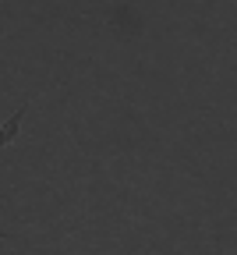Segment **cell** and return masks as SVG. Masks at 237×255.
Returning <instances> with one entry per match:
<instances>
[{
	"label": "cell",
	"mask_w": 237,
	"mask_h": 255,
	"mask_svg": "<svg viewBox=\"0 0 237 255\" xmlns=\"http://www.w3.org/2000/svg\"><path fill=\"white\" fill-rule=\"evenodd\" d=\"M21 117H25V107H21V110H18V114H14V117H11V121L4 124V128H0V145H11V142L18 138V128H21Z\"/></svg>",
	"instance_id": "1"
}]
</instances>
